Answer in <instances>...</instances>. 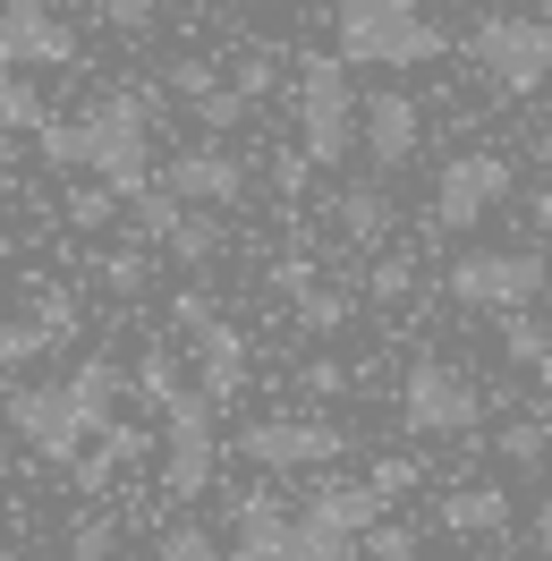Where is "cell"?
I'll use <instances>...</instances> for the list:
<instances>
[{
  "label": "cell",
  "instance_id": "1",
  "mask_svg": "<svg viewBox=\"0 0 552 561\" xmlns=\"http://www.w3.org/2000/svg\"><path fill=\"white\" fill-rule=\"evenodd\" d=\"M145 128H153V111L137 103V94H103V103L85 111V119H43V162L51 171H94L111 179L119 196H145L153 187V145H145Z\"/></svg>",
  "mask_w": 552,
  "mask_h": 561
},
{
  "label": "cell",
  "instance_id": "2",
  "mask_svg": "<svg viewBox=\"0 0 552 561\" xmlns=\"http://www.w3.org/2000/svg\"><path fill=\"white\" fill-rule=\"evenodd\" d=\"M341 60L348 69H425L442 60L450 35L416 9V0H341Z\"/></svg>",
  "mask_w": 552,
  "mask_h": 561
},
{
  "label": "cell",
  "instance_id": "3",
  "mask_svg": "<svg viewBox=\"0 0 552 561\" xmlns=\"http://www.w3.org/2000/svg\"><path fill=\"white\" fill-rule=\"evenodd\" d=\"M0 417H9V434L35 459H51V468H77V451L103 434V417L77 400V383H18L0 400Z\"/></svg>",
  "mask_w": 552,
  "mask_h": 561
},
{
  "label": "cell",
  "instance_id": "4",
  "mask_svg": "<svg viewBox=\"0 0 552 561\" xmlns=\"http://www.w3.org/2000/svg\"><path fill=\"white\" fill-rule=\"evenodd\" d=\"M348 60H332V51H314L307 69H298V145L314 153V171H341V153L357 145V119H366V103H348Z\"/></svg>",
  "mask_w": 552,
  "mask_h": 561
},
{
  "label": "cell",
  "instance_id": "5",
  "mask_svg": "<svg viewBox=\"0 0 552 561\" xmlns=\"http://www.w3.org/2000/svg\"><path fill=\"white\" fill-rule=\"evenodd\" d=\"M450 298L459 307H484V316H510V307H536L552 289L544 255H527V247H468L459 264H450Z\"/></svg>",
  "mask_w": 552,
  "mask_h": 561
},
{
  "label": "cell",
  "instance_id": "6",
  "mask_svg": "<svg viewBox=\"0 0 552 561\" xmlns=\"http://www.w3.org/2000/svg\"><path fill=\"white\" fill-rule=\"evenodd\" d=\"M468 51H476V69L502 85V94H536V85H552V18H518V9H502V18H484L476 35H468Z\"/></svg>",
  "mask_w": 552,
  "mask_h": 561
},
{
  "label": "cell",
  "instance_id": "7",
  "mask_svg": "<svg viewBox=\"0 0 552 561\" xmlns=\"http://www.w3.org/2000/svg\"><path fill=\"white\" fill-rule=\"evenodd\" d=\"M212 391H179L171 409H162V425H171V443H162V493L171 502H205L212 468H221V443H212Z\"/></svg>",
  "mask_w": 552,
  "mask_h": 561
},
{
  "label": "cell",
  "instance_id": "8",
  "mask_svg": "<svg viewBox=\"0 0 552 561\" xmlns=\"http://www.w3.org/2000/svg\"><path fill=\"white\" fill-rule=\"evenodd\" d=\"M476 409H484V391L459 366H442V357H416L409 383H400V425L409 434H468Z\"/></svg>",
  "mask_w": 552,
  "mask_h": 561
},
{
  "label": "cell",
  "instance_id": "9",
  "mask_svg": "<svg viewBox=\"0 0 552 561\" xmlns=\"http://www.w3.org/2000/svg\"><path fill=\"white\" fill-rule=\"evenodd\" d=\"M493 205H510V162L502 153H459L434 179V221L442 230H476Z\"/></svg>",
  "mask_w": 552,
  "mask_h": 561
},
{
  "label": "cell",
  "instance_id": "10",
  "mask_svg": "<svg viewBox=\"0 0 552 561\" xmlns=\"http://www.w3.org/2000/svg\"><path fill=\"white\" fill-rule=\"evenodd\" d=\"M239 451L255 468H332L341 459V425L323 417H255L239 425Z\"/></svg>",
  "mask_w": 552,
  "mask_h": 561
},
{
  "label": "cell",
  "instance_id": "11",
  "mask_svg": "<svg viewBox=\"0 0 552 561\" xmlns=\"http://www.w3.org/2000/svg\"><path fill=\"white\" fill-rule=\"evenodd\" d=\"M298 519H307V511H289V502L264 493V485L230 493V553L239 561H298Z\"/></svg>",
  "mask_w": 552,
  "mask_h": 561
},
{
  "label": "cell",
  "instance_id": "12",
  "mask_svg": "<svg viewBox=\"0 0 552 561\" xmlns=\"http://www.w3.org/2000/svg\"><path fill=\"white\" fill-rule=\"evenodd\" d=\"M416 145H425V119H416L409 94H400V85L366 94V119H357V153H366L375 171H409Z\"/></svg>",
  "mask_w": 552,
  "mask_h": 561
},
{
  "label": "cell",
  "instance_id": "13",
  "mask_svg": "<svg viewBox=\"0 0 552 561\" xmlns=\"http://www.w3.org/2000/svg\"><path fill=\"white\" fill-rule=\"evenodd\" d=\"M162 187H171V196H187V205L230 213V205H246V162L230 153V145H187L171 171H162Z\"/></svg>",
  "mask_w": 552,
  "mask_h": 561
},
{
  "label": "cell",
  "instance_id": "14",
  "mask_svg": "<svg viewBox=\"0 0 552 561\" xmlns=\"http://www.w3.org/2000/svg\"><path fill=\"white\" fill-rule=\"evenodd\" d=\"M0 60H18V69H60V60H77V35L43 9V0H0Z\"/></svg>",
  "mask_w": 552,
  "mask_h": 561
},
{
  "label": "cell",
  "instance_id": "15",
  "mask_svg": "<svg viewBox=\"0 0 552 561\" xmlns=\"http://www.w3.org/2000/svg\"><path fill=\"white\" fill-rule=\"evenodd\" d=\"M442 527H450V536L502 545V536H510V493H502V485H450L442 493Z\"/></svg>",
  "mask_w": 552,
  "mask_h": 561
},
{
  "label": "cell",
  "instance_id": "16",
  "mask_svg": "<svg viewBox=\"0 0 552 561\" xmlns=\"http://www.w3.org/2000/svg\"><path fill=\"white\" fill-rule=\"evenodd\" d=\"M307 511H314V519H332V527H348V536L366 545V527L391 511V493H382L375 477H366V485H341V477H332V485H314V493H307Z\"/></svg>",
  "mask_w": 552,
  "mask_h": 561
},
{
  "label": "cell",
  "instance_id": "17",
  "mask_svg": "<svg viewBox=\"0 0 552 561\" xmlns=\"http://www.w3.org/2000/svg\"><path fill=\"white\" fill-rule=\"evenodd\" d=\"M196 366H205V391L221 400V409H230V400L246 391V341H239V332H230L221 316L196 332Z\"/></svg>",
  "mask_w": 552,
  "mask_h": 561
},
{
  "label": "cell",
  "instance_id": "18",
  "mask_svg": "<svg viewBox=\"0 0 552 561\" xmlns=\"http://www.w3.org/2000/svg\"><path fill=\"white\" fill-rule=\"evenodd\" d=\"M332 230H341L348 247H382L391 239V196H382V187H341V196H332Z\"/></svg>",
  "mask_w": 552,
  "mask_h": 561
},
{
  "label": "cell",
  "instance_id": "19",
  "mask_svg": "<svg viewBox=\"0 0 552 561\" xmlns=\"http://www.w3.org/2000/svg\"><path fill=\"white\" fill-rule=\"evenodd\" d=\"M9 128H43V94L35 77H18V60H0V137Z\"/></svg>",
  "mask_w": 552,
  "mask_h": 561
},
{
  "label": "cell",
  "instance_id": "20",
  "mask_svg": "<svg viewBox=\"0 0 552 561\" xmlns=\"http://www.w3.org/2000/svg\"><path fill=\"white\" fill-rule=\"evenodd\" d=\"M212 247H221V221H212V205H187L171 221V255L179 264H212Z\"/></svg>",
  "mask_w": 552,
  "mask_h": 561
},
{
  "label": "cell",
  "instance_id": "21",
  "mask_svg": "<svg viewBox=\"0 0 552 561\" xmlns=\"http://www.w3.org/2000/svg\"><path fill=\"white\" fill-rule=\"evenodd\" d=\"M69 383H77V400H85V409H94V417L111 425V400H119V391H128V375H119V366H111V357H85V366H77Z\"/></svg>",
  "mask_w": 552,
  "mask_h": 561
},
{
  "label": "cell",
  "instance_id": "22",
  "mask_svg": "<svg viewBox=\"0 0 552 561\" xmlns=\"http://www.w3.org/2000/svg\"><path fill=\"white\" fill-rule=\"evenodd\" d=\"M502 459H510V468H544V459H552V417L502 425Z\"/></svg>",
  "mask_w": 552,
  "mask_h": 561
},
{
  "label": "cell",
  "instance_id": "23",
  "mask_svg": "<svg viewBox=\"0 0 552 561\" xmlns=\"http://www.w3.org/2000/svg\"><path fill=\"white\" fill-rule=\"evenodd\" d=\"M502 357H510V366H544V357H552V332L536 316H518V307H510V316H502Z\"/></svg>",
  "mask_w": 552,
  "mask_h": 561
},
{
  "label": "cell",
  "instance_id": "24",
  "mask_svg": "<svg viewBox=\"0 0 552 561\" xmlns=\"http://www.w3.org/2000/svg\"><path fill=\"white\" fill-rule=\"evenodd\" d=\"M43 350H51V332H43L35 316H26V323H0V366H9V375H18V366H35Z\"/></svg>",
  "mask_w": 552,
  "mask_h": 561
},
{
  "label": "cell",
  "instance_id": "25",
  "mask_svg": "<svg viewBox=\"0 0 552 561\" xmlns=\"http://www.w3.org/2000/svg\"><path fill=\"white\" fill-rule=\"evenodd\" d=\"M153 553H162V561H212L221 545H212L196 519H179V527H162V536H153Z\"/></svg>",
  "mask_w": 552,
  "mask_h": 561
},
{
  "label": "cell",
  "instance_id": "26",
  "mask_svg": "<svg viewBox=\"0 0 552 561\" xmlns=\"http://www.w3.org/2000/svg\"><path fill=\"white\" fill-rule=\"evenodd\" d=\"M246 103H255V94H246L239 77H230V85H212V94H196V111H205V128H239V119H246Z\"/></svg>",
  "mask_w": 552,
  "mask_h": 561
},
{
  "label": "cell",
  "instance_id": "27",
  "mask_svg": "<svg viewBox=\"0 0 552 561\" xmlns=\"http://www.w3.org/2000/svg\"><path fill=\"white\" fill-rule=\"evenodd\" d=\"M366 289H375L382 307H400V298H409V289H416V255H382L375 273H366Z\"/></svg>",
  "mask_w": 552,
  "mask_h": 561
},
{
  "label": "cell",
  "instance_id": "28",
  "mask_svg": "<svg viewBox=\"0 0 552 561\" xmlns=\"http://www.w3.org/2000/svg\"><path fill=\"white\" fill-rule=\"evenodd\" d=\"M111 213H119V187H111V179H103V187H77V196H69V230H103Z\"/></svg>",
  "mask_w": 552,
  "mask_h": 561
},
{
  "label": "cell",
  "instance_id": "29",
  "mask_svg": "<svg viewBox=\"0 0 552 561\" xmlns=\"http://www.w3.org/2000/svg\"><path fill=\"white\" fill-rule=\"evenodd\" d=\"M357 553H366V561H409V553H416V527H400V519H375Z\"/></svg>",
  "mask_w": 552,
  "mask_h": 561
},
{
  "label": "cell",
  "instance_id": "30",
  "mask_svg": "<svg viewBox=\"0 0 552 561\" xmlns=\"http://www.w3.org/2000/svg\"><path fill=\"white\" fill-rule=\"evenodd\" d=\"M69 553L77 561H111V553H119V519H77L69 527Z\"/></svg>",
  "mask_w": 552,
  "mask_h": 561
},
{
  "label": "cell",
  "instance_id": "31",
  "mask_svg": "<svg viewBox=\"0 0 552 561\" xmlns=\"http://www.w3.org/2000/svg\"><path fill=\"white\" fill-rule=\"evenodd\" d=\"M137 391L153 400V409H171V400H179V366H171V357H145V366H137Z\"/></svg>",
  "mask_w": 552,
  "mask_h": 561
},
{
  "label": "cell",
  "instance_id": "32",
  "mask_svg": "<svg viewBox=\"0 0 552 561\" xmlns=\"http://www.w3.org/2000/svg\"><path fill=\"white\" fill-rule=\"evenodd\" d=\"M298 316H307V332H332V323L348 316V289H307V298H298Z\"/></svg>",
  "mask_w": 552,
  "mask_h": 561
},
{
  "label": "cell",
  "instance_id": "33",
  "mask_svg": "<svg viewBox=\"0 0 552 561\" xmlns=\"http://www.w3.org/2000/svg\"><path fill=\"white\" fill-rule=\"evenodd\" d=\"M35 323H43V332H51V341H60V332H69V323H77L69 289H43V298H35Z\"/></svg>",
  "mask_w": 552,
  "mask_h": 561
},
{
  "label": "cell",
  "instance_id": "34",
  "mask_svg": "<svg viewBox=\"0 0 552 561\" xmlns=\"http://www.w3.org/2000/svg\"><path fill=\"white\" fill-rule=\"evenodd\" d=\"M273 289H280V298H307V289H314V264H307V255H280V264H273Z\"/></svg>",
  "mask_w": 552,
  "mask_h": 561
},
{
  "label": "cell",
  "instance_id": "35",
  "mask_svg": "<svg viewBox=\"0 0 552 561\" xmlns=\"http://www.w3.org/2000/svg\"><path fill=\"white\" fill-rule=\"evenodd\" d=\"M375 485L391 493V502H400V493H409V485H425V477H416V459H375Z\"/></svg>",
  "mask_w": 552,
  "mask_h": 561
},
{
  "label": "cell",
  "instance_id": "36",
  "mask_svg": "<svg viewBox=\"0 0 552 561\" xmlns=\"http://www.w3.org/2000/svg\"><path fill=\"white\" fill-rule=\"evenodd\" d=\"M171 85H179V94H187V103H196V94H212L221 77H212L205 60H171Z\"/></svg>",
  "mask_w": 552,
  "mask_h": 561
},
{
  "label": "cell",
  "instance_id": "37",
  "mask_svg": "<svg viewBox=\"0 0 552 561\" xmlns=\"http://www.w3.org/2000/svg\"><path fill=\"white\" fill-rule=\"evenodd\" d=\"M103 18H111V26H128V35H137L145 18H162V0H103Z\"/></svg>",
  "mask_w": 552,
  "mask_h": 561
},
{
  "label": "cell",
  "instance_id": "38",
  "mask_svg": "<svg viewBox=\"0 0 552 561\" xmlns=\"http://www.w3.org/2000/svg\"><path fill=\"white\" fill-rule=\"evenodd\" d=\"M307 391H314V400H332V391H348V375L332 366V357H314V366H307Z\"/></svg>",
  "mask_w": 552,
  "mask_h": 561
},
{
  "label": "cell",
  "instance_id": "39",
  "mask_svg": "<svg viewBox=\"0 0 552 561\" xmlns=\"http://www.w3.org/2000/svg\"><path fill=\"white\" fill-rule=\"evenodd\" d=\"M171 316L187 323V332H205V323H212V307H205V289H179V307H171Z\"/></svg>",
  "mask_w": 552,
  "mask_h": 561
},
{
  "label": "cell",
  "instance_id": "40",
  "mask_svg": "<svg viewBox=\"0 0 552 561\" xmlns=\"http://www.w3.org/2000/svg\"><path fill=\"white\" fill-rule=\"evenodd\" d=\"M536 553L552 561V485H544V511H536Z\"/></svg>",
  "mask_w": 552,
  "mask_h": 561
},
{
  "label": "cell",
  "instance_id": "41",
  "mask_svg": "<svg viewBox=\"0 0 552 561\" xmlns=\"http://www.w3.org/2000/svg\"><path fill=\"white\" fill-rule=\"evenodd\" d=\"M527 221H536V230H552V187H536V196H527Z\"/></svg>",
  "mask_w": 552,
  "mask_h": 561
},
{
  "label": "cell",
  "instance_id": "42",
  "mask_svg": "<svg viewBox=\"0 0 552 561\" xmlns=\"http://www.w3.org/2000/svg\"><path fill=\"white\" fill-rule=\"evenodd\" d=\"M536 162H544V171H552V128H544V137H536Z\"/></svg>",
  "mask_w": 552,
  "mask_h": 561
},
{
  "label": "cell",
  "instance_id": "43",
  "mask_svg": "<svg viewBox=\"0 0 552 561\" xmlns=\"http://www.w3.org/2000/svg\"><path fill=\"white\" fill-rule=\"evenodd\" d=\"M536 375H544V391H552V357H544V366H536Z\"/></svg>",
  "mask_w": 552,
  "mask_h": 561
}]
</instances>
